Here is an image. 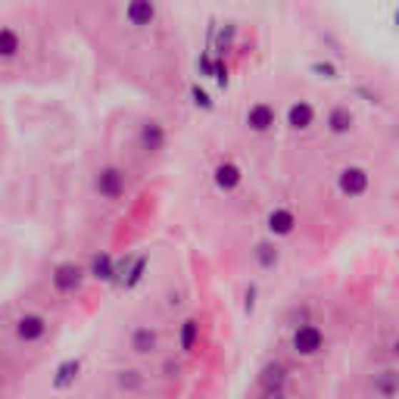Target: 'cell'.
<instances>
[{
  "label": "cell",
  "instance_id": "1",
  "mask_svg": "<svg viewBox=\"0 0 399 399\" xmlns=\"http://www.w3.org/2000/svg\"><path fill=\"white\" fill-rule=\"evenodd\" d=\"M321 343H325V337H321V330H318L315 325H303V328H296V334H293V350L300 353V355L318 353V350H321Z\"/></svg>",
  "mask_w": 399,
  "mask_h": 399
},
{
  "label": "cell",
  "instance_id": "2",
  "mask_svg": "<svg viewBox=\"0 0 399 399\" xmlns=\"http://www.w3.org/2000/svg\"><path fill=\"white\" fill-rule=\"evenodd\" d=\"M81 278H84V268L75 266V262H63V266L54 268V287L56 291H63V293L75 291V287L81 284Z\"/></svg>",
  "mask_w": 399,
  "mask_h": 399
},
{
  "label": "cell",
  "instance_id": "3",
  "mask_svg": "<svg viewBox=\"0 0 399 399\" xmlns=\"http://www.w3.org/2000/svg\"><path fill=\"white\" fill-rule=\"evenodd\" d=\"M337 184H340V191L346 193V197H359V193H365V188H368V172L350 166V168H343L340 172Z\"/></svg>",
  "mask_w": 399,
  "mask_h": 399
},
{
  "label": "cell",
  "instance_id": "4",
  "mask_svg": "<svg viewBox=\"0 0 399 399\" xmlns=\"http://www.w3.org/2000/svg\"><path fill=\"white\" fill-rule=\"evenodd\" d=\"M97 191L103 193L106 200H116V197H122V191H125V175L118 172V168H103L97 178Z\"/></svg>",
  "mask_w": 399,
  "mask_h": 399
},
{
  "label": "cell",
  "instance_id": "5",
  "mask_svg": "<svg viewBox=\"0 0 399 399\" xmlns=\"http://www.w3.org/2000/svg\"><path fill=\"white\" fill-rule=\"evenodd\" d=\"M284 380H287V368L281 362H271L262 368V375H259V384L266 393H281V387H284Z\"/></svg>",
  "mask_w": 399,
  "mask_h": 399
},
{
  "label": "cell",
  "instance_id": "6",
  "mask_svg": "<svg viewBox=\"0 0 399 399\" xmlns=\"http://www.w3.org/2000/svg\"><path fill=\"white\" fill-rule=\"evenodd\" d=\"M156 19V6H153V0H131L128 4V22L134 29H143V25H150Z\"/></svg>",
  "mask_w": 399,
  "mask_h": 399
},
{
  "label": "cell",
  "instance_id": "7",
  "mask_svg": "<svg viewBox=\"0 0 399 399\" xmlns=\"http://www.w3.org/2000/svg\"><path fill=\"white\" fill-rule=\"evenodd\" d=\"M44 330H47V321L41 315H22L16 321V334H19L22 340H41Z\"/></svg>",
  "mask_w": 399,
  "mask_h": 399
},
{
  "label": "cell",
  "instance_id": "8",
  "mask_svg": "<svg viewBox=\"0 0 399 399\" xmlns=\"http://www.w3.org/2000/svg\"><path fill=\"white\" fill-rule=\"evenodd\" d=\"M247 125L253 131H268L271 125H275V109L266 106V103H256L247 113Z\"/></svg>",
  "mask_w": 399,
  "mask_h": 399
},
{
  "label": "cell",
  "instance_id": "9",
  "mask_svg": "<svg viewBox=\"0 0 399 399\" xmlns=\"http://www.w3.org/2000/svg\"><path fill=\"white\" fill-rule=\"evenodd\" d=\"M312 118H315V113H312V106L305 103V100H300V103L291 106V113H287V125H291L293 131H305L312 125Z\"/></svg>",
  "mask_w": 399,
  "mask_h": 399
},
{
  "label": "cell",
  "instance_id": "10",
  "mask_svg": "<svg viewBox=\"0 0 399 399\" xmlns=\"http://www.w3.org/2000/svg\"><path fill=\"white\" fill-rule=\"evenodd\" d=\"M163 143H166V131H163V125H156V122H147L141 128V147L147 150V153H156V150H163Z\"/></svg>",
  "mask_w": 399,
  "mask_h": 399
},
{
  "label": "cell",
  "instance_id": "11",
  "mask_svg": "<svg viewBox=\"0 0 399 399\" xmlns=\"http://www.w3.org/2000/svg\"><path fill=\"white\" fill-rule=\"evenodd\" d=\"M296 225V218L287 209H271L268 212V231L271 234H291Z\"/></svg>",
  "mask_w": 399,
  "mask_h": 399
},
{
  "label": "cell",
  "instance_id": "12",
  "mask_svg": "<svg viewBox=\"0 0 399 399\" xmlns=\"http://www.w3.org/2000/svg\"><path fill=\"white\" fill-rule=\"evenodd\" d=\"M216 184L222 191H234L237 184H241V168H237L234 163H222L216 168Z\"/></svg>",
  "mask_w": 399,
  "mask_h": 399
},
{
  "label": "cell",
  "instance_id": "13",
  "mask_svg": "<svg viewBox=\"0 0 399 399\" xmlns=\"http://www.w3.org/2000/svg\"><path fill=\"white\" fill-rule=\"evenodd\" d=\"M79 371H81V362L79 359H69V362H63L56 368V378H54V387L56 390H63V387H69L75 378H79Z\"/></svg>",
  "mask_w": 399,
  "mask_h": 399
},
{
  "label": "cell",
  "instance_id": "14",
  "mask_svg": "<svg viewBox=\"0 0 399 399\" xmlns=\"http://www.w3.org/2000/svg\"><path fill=\"white\" fill-rule=\"evenodd\" d=\"M328 128L334 131V134H346V131L353 128V113H350V109H343V106L330 109V116H328Z\"/></svg>",
  "mask_w": 399,
  "mask_h": 399
},
{
  "label": "cell",
  "instance_id": "15",
  "mask_svg": "<svg viewBox=\"0 0 399 399\" xmlns=\"http://www.w3.org/2000/svg\"><path fill=\"white\" fill-rule=\"evenodd\" d=\"M19 54V35L13 29H0V59H10Z\"/></svg>",
  "mask_w": 399,
  "mask_h": 399
},
{
  "label": "cell",
  "instance_id": "16",
  "mask_svg": "<svg viewBox=\"0 0 399 399\" xmlns=\"http://www.w3.org/2000/svg\"><path fill=\"white\" fill-rule=\"evenodd\" d=\"M91 275H94V278H100V281H113V278H116L113 259H109L106 253H100V256H94V266H91Z\"/></svg>",
  "mask_w": 399,
  "mask_h": 399
},
{
  "label": "cell",
  "instance_id": "17",
  "mask_svg": "<svg viewBox=\"0 0 399 399\" xmlns=\"http://www.w3.org/2000/svg\"><path fill=\"white\" fill-rule=\"evenodd\" d=\"M131 346H134V353H150L153 346H156V334H153L150 328L134 330V340H131Z\"/></svg>",
  "mask_w": 399,
  "mask_h": 399
},
{
  "label": "cell",
  "instance_id": "18",
  "mask_svg": "<svg viewBox=\"0 0 399 399\" xmlns=\"http://www.w3.org/2000/svg\"><path fill=\"white\" fill-rule=\"evenodd\" d=\"M197 330H200L197 321H184V328H181V350L184 353L193 350V343H197Z\"/></svg>",
  "mask_w": 399,
  "mask_h": 399
},
{
  "label": "cell",
  "instance_id": "19",
  "mask_svg": "<svg viewBox=\"0 0 399 399\" xmlns=\"http://www.w3.org/2000/svg\"><path fill=\"white\" fill-rule=\"evenodd\" d=\"M256 259H259L262 268H271L278 262V250L271 247V243H259V247H256Z\"/></svg>",
  "mask_w": 399,
  "mask_h": 399
},
{
  "label": "cell",
  "instance_id": "20",
  "mask_svg": "<svg viewBox=\"0 0 399 399\" xmlns=\"http://www.w3.org/2000/svg\"><path fill=\"white\" fill-rule=\"evenodd\" d=\"M143 268H147V259H138V262H134V266H131V271H128V278H125V287H134V284H138L141 281V278H143Z\"/></svg>",
  "mask_w": 399,
  "mask_h": 399
},
{
  "label": "cell",
  "instance_id": "21",
  "mask_svg": "<svg viewBox=\"0 0 399 399\" xmlns=\"http://www.w3.org/2000/svg\"><path fill=\"white\" fill-rule=\"evenodd\" d=\"M378 390L387 393V396H393L396 393V371H384V378L378 380Z\"/></svg>",
  "mask_w": 399,
  "mask_h": 399
},
{
  "label": "cell",
  "instance_id": "22",
  "mask_svg": "<svg viewBox=\"0 0 399 399\" xmlns=\"http://www.w3.org/2000/svg\"><path fill=\"white\" fill-rule=\"evenodd\" d=\"M191 97H193V103L203 106V109H209V106H212L209 94H206V91H200V88H191Z\"/></svg>",
  "mask_w": 399,
  "mask_h": 399
},
{
  "label": "cell",
  "instance_id": "23",
  "mask_svg": "<svg viewBox=\"0 0 399 399\" xmlns=\"http://www.w3.org/2000/svg\"><path fill=\"white\" fill-rule=\"evenodd\" d=\"M312 72L325 75V79H337V69H334L330 63H315V66H312Z\"/></svg>",
  "mask_w": 399,
  "mask_h": 399
},
{
  "label": "cell",
  "instance_id": "24",
  "mask_svg": "<svg viewBox=\"0 0 399 399\" xmlns=\"http://www.w3.org/2000/svg\"><path fill=\"white\" fill-rule=\"evenodd\" d=\"M212 75H216L218 84H228V69H225V63H218V59H216V63H212Z\"/></svg>",
  "mask_w": 399,
  "mask_h": 399
},
{
  "label": "cell",
  "instance_id": "25",
  "mask_svg": "<svg viewBox=\"0 0 399 399\" xmlns=\"http://www.w3.org/2000/svg\"><path fill=\"white\" fill-rule=\"evenodd\" d=\"M200 72L203 75H212V59L209 56H200Z\"/></svg>",
  "mask_w": 399,
  "mask_h": 399
},
{
  "label": "cell",
  "instance_id": "26",
  "mask_svg": "<svg viewBox=\"0 0 399 399\" xmlns=\"http://www.w3.org/2000/svg\"><path fill=\"white\" fill-rule=\"evenodd\" d=\"M253 305H256V287L247 291V312H253Z\"/></svg>",
  "mask_w": 399,
  "mask_h": 399
}]
</instances>
